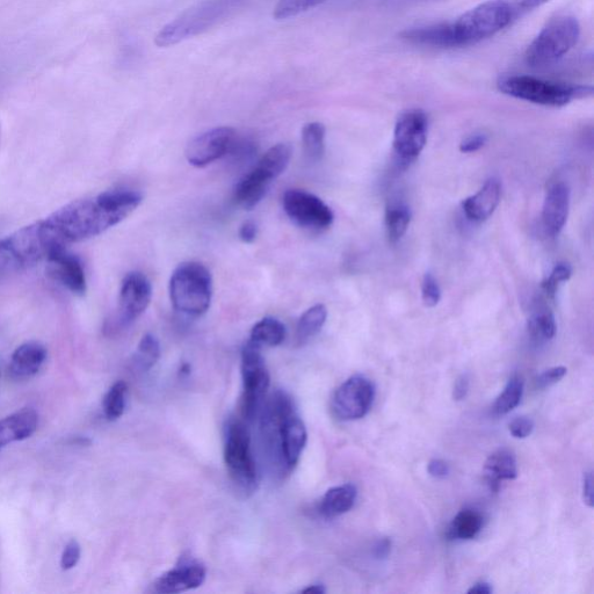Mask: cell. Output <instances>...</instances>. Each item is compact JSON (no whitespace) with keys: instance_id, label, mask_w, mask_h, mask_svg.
<instances>
[{"instance_id":"obj_1","label":"cell","mask_w":594,"mask_h":594,"mask_svg":"<svg viewBox=\"0 0 594 594\" xmlns=\"http://www.w3.org/2000/svg\"><path fill=\"white\" fill-rule=\"evenodd\" d=\"M142 195L130 190L108 191L57 209L42 220L43 226L61 249L86 241L117 226L141 205Z\"/></svg>"},{"instance_id":"obj_2","label":"cell","mask_w":594,"mask_h":594,"mask_svg":"<svg viewBox=\"0 0 594 594\" xmlns=\"http://www.w3.org/2000/svg\"><path fill=\"white\" fill-rule=\"evenodd\" d=\"M265 437L274 439V451L281 465L292 470L300 461L308 434L303 420L296 414L294 405L285 393L278 391L268 402L264 416Z\"/></svg>"},{"instance_id":"obj_3","label":"cell","mask_w":594,"mask_h":594,"mask_svg":"<svg viewBox=\"0 0 594 594\" xmlns=\"http://www.w3.org/2000/svg\"><path fill=\"white\" fill-rule=\"evenodd\" d=\"M245 0H201L165 25L156 35V46L166 48L205 33L228 19Z\"/></svg>"},{"instance_id":"obj_4","label":"cell","mask_w":594,"mask_h":594,"mask_svg":"<svg viewBox=\"0 0 594 594\" xmlns=\"http://www.w3.org/2000/svg\"><path fill=\"white\" fill-rule=\"evenodd\" d=\"M516 11L505 0H489L451 23L455 48L488 40L511 24Z\"/></svg>"},{"instance_id":"obj_5","label":"cell","mask_w":594,"mask_h":594,"mask_svg":"<svg viewBox=\"0 0 594 594\" xmlns=\"http://www.w3.org/2000/svg\"><path fill=\"white\" fill-rule=\"evenodd\" d=\"M170 296L173 308L179 313L187 316L204 315L212 303V274L200 263L179 265L171 277Z\"/></svg>"},{"instance_id":"obj_6","label":"cell","mask_w":594,"mask_h":594,"mask_svg":"<svg viewBox=\"0 0 594 594\" xmlns=\"http://www.w3.org/2000/svg\"><path fill=\"white\" fill-rule=\"evenodd\" d=\"M497 85L506 96L547 107H563L592 94L590 86L543 81L531 76H504Z\"/></svg>"},{"instance_id":"obj_7","label":"cell","mask_w":594,"mask_h":594,"mask_svg":"<svg viewBox=\"0 0 594 594\" xmlns=\"http://www.w3.org/2000/svg\"><path fill=\"white\" fill-rule=\"evenodd\" d=\"M581 25L571 16H560L549 21L528 46L525 60L531 68L552 67L577 45Z\"/></svg>"},{"instance_id":"obj_8","label":"cell","mask_w":594,"mask_h":594,"mask_svg":"<svg viewBox=\"0 0 594 594\" xmlns=\"http://www.w3.org/2000/svg\"><path fill=\"white\" fill-rule=\"evenodd\" d=\"M224 462L237 489L246 496L253 494L258 483L256 461L253 459L248 427L238 420L228 425Z\"/></svg>"},{"instance_id":"obj_9","label":"cell","mask_w":594,"mask_h":594,"mask_svg":"<svg viewBox=\"0 0 594 594\" xmlns=\"http://www.w3.org/2000/svg\"><path fill=\"white\" fill-rule=\"evenodd\" d=\"M262 347L249 340L242 351L243 396L242 415L246 420L255 418L264 397L270 388Z\"/></svg>"},{"instance_id":"obj_10","label":"cell","mask_w":594,"mask_h":594,"mask_svg":"<svg viewBox=\"0 0 594 594\" xmlns=\"http://www.w3.org/2000/svg\"><path fill=\"white\" fill-rule=\"evenodd\" d=\"M375 398L374 383L362 375H354L340 386L332 398V411L345 422L364 418Z\"/></svg>"},{"instance_id":"obj_11","label":"cell","mask_w":594,"mask_h":594,"mask_svg":"<svg viewBox=\"0 0 594 594\" xmlns=\"http://www.w3.org/2000/svg\"><path fill=\"white\" fill-rule=\"evenodd\" d=\"M152 287L146 275L133 272L123 279L118 314L111 322L110 331H121L132 325L149 307Z\"/></svg>"},{"instance_id":"obj_12","label":"cell","mask_w":594,"mask_h":594,"mask_svg":"<svg viewBox=\"0 0 594 594\" xmlns=\"http://www.w3.org/2000/svg\"><path fill=\"white\" fill-rule=\"evenodd\" d=\"M282 205L289 219L304 229H328L335 220L331 208L316 195L306 191H287Z\"/></svg>"},{"instance_id":"obj_13","label":"cell","mask_w":594,"mask_h":594,"mask_svg":"<svg viewBox=\"0 0 594 594\" xmlns=\"http://www.w3.org/2000/svg\"><path fill=\"white\" fill-rule=\"evenodd\" d=\"M429 133V120L422 110L404 112L397 119L394 130L396 154L407 161L415 159L424 150Z\"/></svg>"},{"instance_id":"obj_14","label":"cell","mask_w":594,"mask_h":594,"mask_svg":"<svg viewBox=\"0 0 594 594\" xmlns=\"http://www.w3.org/2000/svg\"><path fill=\"white\" fill-rule=\"evenodd\" d=\"M235 143L236 132L233 128L220 127L208 130L188 144L187 161L195 168H205L226 156Z\"/></svg>"},{"instance_id":"obj_15","label":"cell","mask_w":594,"mask_h":594,"mask_svg":"<svg viewBox=\"0 0 594 594\" xmlns=\"http://www.w3.org/2000/svg\"><path fill=\"white\" fill-rule=\"evenodd\" d=\"M47 273L54 281L72 294L82 296L86 292V275L81 260L67 249L59 250L47 258Z\"/></svg>"},{"instance_id":"obj_16","label":"cell","mask_w":594,"mask_h":594,"mask_svg":"<svg viewBox=\"0 0 594 594\" xmlns=\"http://www.w3.org/2000/svg\"><path fill=\"white\" fill-rule=\"evenodd\" d=\"M207 571L198 562H183L159 577L155 583L158 593L173 594L200 588L205 583Z\"/></svg>"},{"instance_id":"obj_17","label":"cell","mask_w":594,"mask_h":594,"mask_svg":"<svg viewBox=\"0 0 594 594\" xmlns=\"http://www.w3.org/2000/svg\"><path fill=\"white\" fill-rule=\"evenodd\" d=\"M570 210V190L563 183L555 184L548 191L542 208V227L550 237L561 234Z\"/></svg>"},{"instance_id":"obj_18","label":"cell","mask_w":594,"mask_h":594,"mask_svg":"<svg viewBox=\"0 0 594 594\" xmlns=\"http://www.w3.org/2000/svg\"><path fill=\"white\" fill-rule=\"evenodd\" d=\"M275 177L262 165L257 164L244 176L235 188V201L245 210L255 208L265 198Z\"/></svg>"},{"instance_id":"obj_19","label":"cell","mask_w":594,"mask_h":594,"mask_svg":"<svg viewBox=\"0 0 594 594\" xmlns=\"http://www.w3.org/2000/svg\"><path fill=\"white\" fill-rule=\"evenodd\" d=\"M502 197L501 181L490 178L473 197L462 202L463 213L473 222H484L495 213Z\"/></svg>"},{"instance_id":"obj_20","label":"cell","mask_w":594,"mask_h":594,"mask_svg":"<svg viewBox=\"0 0 594 594\" xmlns=\"http://www.w3.org/2000/svg\"><path fill=\"white\" fill-rule=\"evenodd\" d=\"M38 425V412L31 408L0 420V449L32 437L38 430Z\"/></svg>"},{"instance_id":"obj_21","label":"cell","mask_w":594,"mask_h":594,"mask_svg":"<svg viewBox=\"0 0 594 594\" xmlns=\"http://www.w3.org/2000/svg\"><path fill=\"white\" fill-rule=\"evenodd\" d=\"M47 349L38 342L25 343L12 354L9 373L13 379L25 380L38 374L47 360Z\"/></svg>"},{"instance_id":"obj_22","label":"cell","mask_w":594,"mask_h":594,"mask_svg":"<svg viewBox=\"0 0 594 594\" xmlns=\"http://www.w3.org/2000/svg\"><path fill=\"white\" fill-rule=\"evenodd\" d=\"M411 45L452 49L455 48L451 23H440L411 28L401 34Z\"/></svg>"},{"instance_id":"obj_23","label":"cell","mask_w":594,"mask_h":594,"mask_svg":"<svg viewBox=\"0 0 594 594\" xmlns=\"http://www.w3.org/2000/svg\"><path fill=\"white\" fill-rule=\"evenodd\" d=\"M484 472L490 488L497 490L502 481L516 480L518 476L516 456L509 449H498L485 462Z\"/></svg>"},{"instance_id":"obj_24","label":"cell","mask_w":594,"mask_h":594,"mask_svg":"<svg viewBox=\"0 0 594 594\" xmlns=\"http://www.w3.org/2000/svg\"><path fill=\"white\" fill-rule=\"evenodd\" d=\"M358 496L357 488L352 484L331 488L324 495L320 505V513L324 518L332 519L349 512Z\"/></svg>"},{"instance_id":"obj_25","label":"cell","mask_w":594,"mask_h":594,"mask_svg":"<svg viewBox=\"0 0 594 594\" xmlns=\"http://www.w3.org/2000/svg\"><path fill=\"white\" fill-rule=\"evenodd\" d=\"M286 339L285 325L273 317H265L251 331V342L258 346L275 347Z\"/></svg>"},{"instance_id":"obj_26","label":"cell","mask_w":594,"mask_h":594,"mask_svg":"<svg viewBox=\"0 0 594 594\" xmlns=\"http://www.w3.org/2000/svg\"><path fill=\"white\" fill-rule=\"evenodd\" d=\"M328 310L323 304L309 308L304 313L296 327V340L300 345L307 343L309 339L315 337L322 330L327 322Z\"/></svg>"},{"instance_id":"obj_27","label":"cell","mask_w":594,"mask_h":594,"mask_svg":"<svg viewBox=\"0 0 594 594\" xmlns=\"http://www.w3.org/2000/svg\"><path fill=\"white\" fill-rule=\"evenodd\" d=\"M483 517L473 509L462 510L449 527L448 536L456 540H470L481 532Z\"/></svg>"},{"instance_id":"obj_28","label":"cell","mask_w":594,"mask_h":594,"mask_svg":"<svg viewBox=\"0 0 594 594\" xmlns=\"http://www.w3.org/2000/svg\"><path fill=\"white\" fill-rule=\"evenodd\" d=\"M412 219L411 210L407 205L395 202L386 210V229L389 241L396 243L407 233Z\"/></svg>"},{"instance_id":"obj_29","label":"cell","mask_w":594,"mask_h":594,"mask_svg":"<svg viewBox=\"0 0 594 594\" xmlns=\"http://www.w3.org/2000/svg\"><path fill=\"white\" fill-rule=\"evenodd\" d=\"M325 130L320 122H310L302 130V146L304 155L310 162H318L325 151Z\"/></svg>"},{"instance_id":"obj_30","label":"cell","mask_w":594,"mask_h":594,"mask_svg":"<svg viewBox=\"0 0 594 594\" xmlns=\"http://www.w3.org/2000/svg\"><path fill=\"white\" fill-rule=\"evenodd\" d=\"M524 395V381L519 376H513L503 393L499 395L494 405V412L498 416L509 414L516 409Z\"/></svg>"},{"instance_id":"obj_31","label":"cell","mask_w":594,"mask_h":594,"mask_svg":"<svg viewBox=\"0 0 594 594\" xmlns=\"http://www.w3.org/2000/svg\"><path fill=\"white\" fill-rule=\"evenodd\" d=\"M161 357V346L154 335L143 336L134 357V365L141 372H147L157 364Z\"/></svg>"},{"instance_id":"obj_32","label":"cell","mask_w":594,"mask_h":594,"mask_svg":"<svg viewBox=\"0 0 594 594\" xmlns=\"http://www.w3.org/2000/svg\"><path fill=\"white\" fill-rule=\"evenodd\" d=\"M528 332L535 342H549L556 335V322L552 311L542 310L528 321Z\"/></svg>"},{"instance_id":"obj_33","label":"cell","mask_w":594,"mask_h":594,"mask_svg":"<svg viewBox=\"0 0 594 594\" xmlns=\"http://www.w3.org/2000/svg\"><path fill=\"white\" fill-rule=\"evenodd\" d=\"M127 391L128 387L123 381L114 383L111 389L107 391L104 397L103 408L105 417L110 422H114V420L119 419L125 414Z\"/></svg>"},{"instance_id":"obj_34","label":"cell","mask_w":594,"mask_h":594,"mask_svg":"<svg viewBox=\"0 0 594 594\" xmlns=\"http://www.w3.org/2000/svg\"><path fill=\"white\" fill-rule=\"evenodd\" d=\"M324 2L325 0H279L275 6L273 17L275 20L294 18Z\"/></svg>"},{"instance_id":"obj_35","label":"cell","mask_w":594,"mask_h":594,"mask_svg":"<svg viewBox=\"0 0 594 594\" xmlns=\"http://www.w3.org/2000/svg\"><path fill=\"white\" fill-rule=\"evenodd\" d=\"M572 275V268L569 264L560 263L555 265L553 271L550 272L549 277L542 282V291L548 297H552L554 299L557 291L564 282L569 281Z\"/></svg>"},{"instance_id":"obj_36","label":"cell","mask_w":594,"mask_h":594,"mask_svg":"<svg viewBox=\"0 0 594 594\" xmlns=\"http://www.w3.org/2000/svg\"><path fill=\"white\" fill-rule=\"evenodd\" d=\"M23 266L20 265L18 258L14 255L10 245L7 244L6 239L0 241V281L11 274L23 271Z\"/></svg>"},{"instance_id":"obj_37","label":"cell","mask_w":594,"mask_h":594,"mask_svg":"<svg viewBox=\"0 0 594 594\" xmlns=\"http://www.w3.org/2000/svg\"><path fill=\"white\" fill-rule=\"evenodd\" d=\"M422 296L426 307H436L441 299V289L436 278L426 273L422 282Z\"/></svg>"},{"instance_id":"obj_38","label":"cell","mask_w":594,"mask_h":594,"mask_svg":"<svg viewBox=\"0 0 594 594\" xmlns=\"http://www.w3.org/2000/svg\"><path fill=\"white\" fill-rule=\"evenodd\" d=\"M82 549L78 541L71 540L63 550L61 568L65 571L74 569L81 560Z\"/></svg>"},{"instance_id":"obj_39","label":"cell","mask_w":594,"mask_h":594,"mask_svg":"<svg viewBox=\"0 0 594 594\" xmlns=\"http://www.w3.org/2000/svg\"><path fill=\"white\" fill-rule=\"evenodd\" d=\"M509 429L514 438L525 439L531 436L534 430V423L531 418L518 417L512 420Z\"/></svg>"},{"instance_id":"obj_40","label":"cell","mask_w":594,"mask_h":594,"mask_svg":"<svg viewBox=\"0 0 594 594\" xmlns=\"http://www.w3.org/2000/svg\"><path fill=\"white\" fill-rule=\"evenodd\" d=\"M567 368L559 366L554 368H549L548 371L543 372L536 383H538L539 388L545 389L549 388L550 386L555 385V383L560 382L565 375H567Z\"/></svg>"},{"instance_id":"obj_41","label":"cell","mask_w":594,"mask_h":594,"mask_svg":"<svg viewBox=\"0 0 594 594\" xmlns=\"http://www.w3.org/2000/svg\"><path fill=\"white\" fill-rule=\"evenodd\" d=\"M487 142V135L475 134L467 137L465 141H462L460 144V150L463 152V154H473V152L482 149L485 144H487Z\"/></svg>"},{"instance_id":"obj_42","label":"cell","mask_w":594,"mask_h":594,"mask_svg":"<svg viewBox=\"0 0 594 594\" xmlns=\"http://www.w3.org/2000/svg\"><path fill=\"white\" fill-rule=\"evenodd\" d=\"M257 235L258 227L257 224L253 221L243 223L241 230H239V238H241L242 242L246 244L255 242Z\"/></svg>"},{"instance_id":"obj_43","label":"cell","mask_w":594,"mask_h":594,"mask_svg":"<svg viewBox=\"0 0 594 594\" xmlns=\"http://www.w3.org/2000/svg\"><path fill=\"white\" fill-rule=\"evenodd\" d=\"M469 391V379L467 375H462L461 378L456 381L453 391V397L455 401L465 400Z\"/></svg>"},{"instance_id":"obj_44","label":"cell","mask_w":594,"mask_h":594,"mask_svg":"<svg viewBox=\"0 0 594 594\" xmlns=\"http://www.w3.org/2000/svg\"><path fill=\"white\" fill-rule=\"evenodd\" d=\"M429 473L436 478H446L449 475V466L443 460L434 459L429 463Z\"/></svg>"},{"instance_id":"obj_45","label":"cell","mask_w":594,"mask_h":594,"mask_svg":"<svg viewBox=\"0 0 594 594\" xmlns=\"http://www.w3.org/2000/svg\"><path fill=\"white\" fill-rule=\"evenodd\" d=\"M583 498L586 505L593 507V475L591 472L585 473L583 478Z\"/></svg>"},{"instance_id":"obj_46","label":"cell","mask_w":594,"mask_h":594,"mask_svg":"<svg viewBox=\"0 0 594 594\" xmlns=\"http://www.w3.org/2000/svg\"><path fill=\"white\" fill-rule=\"evenodd\" d=\"M391 552V541L382 539L374 547V556L376 560H386Z\"/></svg>"},{"instance_id":"obj_47","label":"cell","mask_w":594,"mask_h":594,"mask_svg":"<svg viewBox=\"0 0 594 594\" xmlns=\"http://www.w3.org/2000/svg\"><path fill=\"white\" fill-rule=\"evenodd\" d=\"M549 2L550 0H521L520 9L524 11H532Z\"/></svg>"},{"instance_id":"obj_48","label":"cell","mask_w":594,"mask_h":594,"mask_svg":"<svg viewBox=\"0 0 594 594\" xmlns=\"http://www.w3.org/2000/svg\"><path fill=\"white\" fill-rule=\"evenodd\" d=\"M491 592L492 588L490 584L485 582L476 583L472 589L468 590L469 594H490Z\"/></svg>"},{"instance_id":"obj_49","label":"cell","mask_w":594,"mask_h":594,"mask_svg":"<svg viewBox=\"0 0 594 594\" xmlns=\"http://www.w3.org/2000/svg\"><path fill=\"white\" fill-rule=\"evenodd\" d=\"M303 593H317V594H322L325 592V589L323 588V585H311L309 586V588L304 589L302 591Z\"/></svg>"},{"instance_id":"obj_50","label":"cell","mask_w":594,"mask_h":594,"mask_svg":"<svg viewBox=\"0 0 594 594\" xmlns=\"http://www.w3.org/2000/svg\"><path fill=\"white\" fill-rule=\"evenodd\" d=\"M0 143H2V130H0Z\"/></svg>"}]
</instances>
